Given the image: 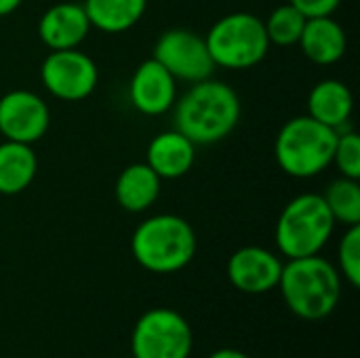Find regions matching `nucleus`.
Masks as SVG:
<instances>
[{
  "label": "nucleus",
  "instance_id": "23",
  "mask_svg": "<svg viewBox=\"0 0 360 358\" xmlns=\"http://www.w3.org/2000/svg\"><path fill=\"white\" fill-rule=\"evenodd\" d=\"M340 268L346 276V281L352 287L360 285V224L348 226V232L344 234L338 251Z\"/></svg>",
  "mask_w": 360,
  "mask_h": 358
},
{
  "label": "nucleus",
  "instance_id": "10",
  "mask_svg": "<svg viewBox=\"0 0 360 358\" xmlns=\"http://www.w3.org/2000/svg\"><path fill=\"white\" fill-rule=\"evenodd\" d=\"M51 122L46 103L32 91H8L0 97V133L11 141L34 143L44 137Z\"/></svg>",
  "mask_w": 360,
  "mask_h": 358
},
{
  "label": "nucleus",
  "instance_id": "21",
  "mask_svg": "<svg viewBox=\"0 0 360 358\" xmlns=\"http://www.w3.org/2000/svg\"><path fill=\"white\" fill-rule=\"evenodd\" d=\"M306 21H308V17L297 6H293L291 2L276 6L270 13L268 21H264L270 44H278V46L297 44Z\"/></svg>",
  "mask_w": 360,
  "mask_h": 358
},
{
  "label": "nucleus",
  "instance_id": "11",
  "mask_svg": "<svg viewBox=\"0 0 360 358\" xmlns=\"http://www.w3.org/2000/svg\"><path fill=\"white\" fill-rule=\"evenodd\" d=\"M283 272L281 260L262 247H243L228 262V279L243 293H268L278 287Z\"/></svg>",
  "mask_w": 360,
  "mask_h": 358
},
{
  "label": "nucleus",
  "instance_id": "5",
  "mask_svg": "<svg viewBox=\"0 0 360 358\" xmlns=\"http://www.w3.org/2000/svg\"><path fill=\"white\" fill-rule=\"evenodd\" d=\"M333 228L335 219L323 194H300L287 203L276 222V245L289 260L319 255Z\"/></svg>",
  "mask_w": 360,
  "mask_h": 358
},
{
  "label": "nucleus",
  "instance_id": "16",
  "mask_svg": "<svg viewBox=\"0 0 360 358\" xmlns=\"http://www.w3.org/2000/svg\"><path fill=\"white\" fill-rule=\"evenodd\" d=\"M352 106L354 99L350 89L333 78L321 80L308 95V116L331 129H340L350 118Z\"/></svg>",
  "mask_w": 360,
  "mask_h": 358
},
{
  "label": "nucleus",
  "instance_id": "15",
  "mask_svg": "<svg viewBox=\"0 0 360 358\" xmlns=\"http://www.w3.org/2000/svg\"><path fill=\"white\" fill-rule=\"evenodd\" d=\"M194 143L175 131L156 135L148 146V165L160 179L184 177L194 165Z\"/></svg>",
  "mask_w": 360,
  "mask_h": 358
},
{
  "label": "nucleus",
  "instance_id": "25",
  "mask_svg": "<svg viewBox=\"0 0 360 358\" xmlns=\"http://www.w3.org/2000/svg\"><path fill=\"white\" fill-rule=\"evenodd\" d=\"M209 358H249L245 352L240 350H234V348H224V350H217L213 352Z\"/></svg>",
  "mask_w": 360,
  "mask_h": 358
},
{
  "label": "nucleus",
  "instance_id": "1",
  "mask_svg": "<svg viewBox=\"0 0 360 358\" xmlns=\"http://www.w3.org/2000/svg\"><path fill=\"white\" fill-rule=\"evenodd\" d=\"M240 118V99L236 91L219 80H200L177 101L175 129L194 146H207L226 139Z\"/></svg>",
  "mask_w": 360,
  "mask_h": 358
},
{
  "label": "nucleus",
  "instance_id": "7",
  "mask_svg": "<svg viewBox=\"0 0 360 358\" xmlns=\"http://www.w3.org/2000/svg\"><path fill=\"white\" fill-rule=\"evenodd\" d=\"M192 344L188 321L169 308H154L141 314L131 335L135 358H188Z\"/></svg>",
  "mask_w": 360,
  "mask_h": 358
},
{
  "label": "nucleus",
  "instance_id": "20",
  "mask_svg": "<svg viewBox=\"0 0 360 358\" xmlns=\"http://www.w3.org/2000/svg\"><path fill=\"white\" fill-rule=\"evenodd\" d=\"M335 224L344 226H359L360 224V186L359 179L340 177L329 184L323 194Z\"/></svg>",
  "mask_w": 360,
  "mask_h": 358
},
{
  "label": "nucleus",
  "instance_id": "6",
  "mask_svg": "<svg viewBox=\"0 0 360 358\" xmlns=\"http://www.w3.org/2000/svg\"><path fill=\"white\" fill-rule=\"evenodd\" d=\"M205 40L215 65L228 70L253 68L270 49L264 21L251 13H232L221 17L213 23Z\"/></svg>",
  "mask_w": 360,
  "mask_h": 358
},
{
  "label": "nucleus",
  "instance_id": "13",
  "mask_svg": "<svg viewBox=\"0 0 360 358\" xmlns=\"http://www.w3.org/2000/svg\"><path fill=\"white\" fill-rule=\"evenodd\" d=\"M91 21L82 4L59 2L51 6L38 23V36L51 51L76 49L89 34Z\"/></svg>",
  "mask_w": 360,
  "mask_h": 358
},
{
  "label": "nucleus",
  "instance_id": "8",
  "mask_svg": "<svg viewBox=\"0 0 360 358\" xmlns=\"http://www.w3.org/2000/svg\"><path fill=\"white\" fill-rule=\"evenodd\" d=\"M154 59L175 80H186L192 84L211 78L215 70L207 40L190 30L165 32L154 44Z\"/></svg>",
  "mask_w": 360,
  "mask_h": 358
},
{
  "label": "nucleus",
  "instance_id": "17",
  "mask_svg": "<svg viewBox=\"0 0 360 358\" xmlns=\"http://www.w3.org/2000/svg\"><path fill=\"white\" fill-rule=\"evenodd\" d=\"M160 194V177L148 162L127 167L116 181V200L131 213H141L154 205Z\"/></svg>",
  "mask_w": 360,
  "mask_h": 358
},
{
  "label": "nucleus",
  "instance_id": "4",
  "mask_svg": "<svg viewBox=\"0 0 360 358\" xmlns=\"http://www.w3.org/2000/svg\"><path fill=\"white\" fill-rule=\"evenodd\" d=\"M335 141L338 129H331L312 116H297L281 129L274 143V156L287 175L306 179L323 173L331 165Z\"/></svg>",
  "mask_w": 360,
  "mask_h": 358
},
{
  "label": "nucleus",
  "instance_id": "2",
  "mask_svg": "<svg viewBox=\"0 0 360 358\" xmlns=\"http://www.w3.org/2000/svg\"><path fill=\"white\" fill-rule=\"evenodd\" d=\"M278 287L289 310L304 321L327 319L338 308L342 295L338 268L321 255L289 260L283 266Z\"/></svg>",
  "mask_w": 360,
  "mask_h": 358
},
{
  "label": "nucleus",
  "instance_id": "26",
  "mask_svg": "<svg viewBox=\"0 0 360 358\" xmlns=\"http://www.w3.org/2000/svg\"><path fill=\"white\" fill-rule=\"evenodd\" d=\"M21 2H23V0H0V17L11 15L15 8H19Z\"/></svg>",
  "mask_w": 360,
  "mask_h": 358
},
{
  "label": "nucleus",
  "instance_id": "19",
  "mask_svg": "<svg viewBox=\"0 0 360 358\" xmlns=\"http://www.w3.org/2000/svg\"><path fill=\"white\" fill-rule=\"evenodd\" d=\"M84 13L101 32L118 34L131 30L146 13L148 0H84Z\"/></svg>",
  "mask_w": 360,
  "mask_h": 358
},
{
  "label": "nucleus",
  "instance_id": "18",
  "mask_svg": "<svg viewBox=\"0 0 360 358\" xmlns=\"http://www.w3.org/2000/svg\"><path fill=\"white\" fill-rule=\"evenodd\" d=\"M38 158L30 143L6 139L0 143V194L15 196L36 177Z\"/></svg>",
  "mask_w": 360,
  "mask_h": 358
},
{
  "label": "nucleus",
  "instance_id": "3",
  "mask_svg": "<svg viewBox=\"0 0 360 358\" xmlns=\"http://www.w3.org/2000/svg\"><path fill=\"white\" fill-rule=\"evenodd\" d=\"M131 251L141 268L156 274H171L194 260L196 234L177 215H154L137 226Z\"/></svg>",
  "mask_w": 360,
  "mask_h": 358
},
{
  "label": "nucleus",
  "instance_id": "14",
  "mask_svg": "<svg viewBox=\"0 0 360 358\" xmlns=\"http://www.w3.org/2000/svg\"><path fill=\"white\" fill-rule=\"evenodd\" d=\"M297 44L310 61L319 65H331L344 57L348 38L344 27L335 19H331V15H325L308 17Z\"/></svg>",
  "mask_w": 360,
  "mask_h": 358
},
{
  "label": "nucleus",
  "instance_id": "22",
  "mask_svg": "<svg viewBox=\"0 0 360 358\" xmlns=\"http://www.w3.org/2000/svg\"><path fill=\"white\" fill-rule=\"evenodd\" d=\"M344 177L360 179V137L354 131L338 133L333 160Z\"/></svg>",
  "mask_w": 360,
  "mask_h": 358
},
{
  "label": "nucleus",
  "instance_id": "12",
  "mask_svg": "<svg viewBox=\"0 0 360 358\" xmlns=\"http://www.w3.org/2000/svg\"><path fill=\"white\" fill-rule=\"evenodd\" d=\"M129 95L137 112L146 116H160L175 103V78L152 57L135 70Z\"/></svg>",
  "mask_w": 360,
  "mask_h": 358
},
{
  "label": "nucleus",
  "instance_id": "9",
  "mask_svg": "<svg viewBox=\"0 0 360 358\" xmlns=\"http://www.w3.org/2000/svg\"><path fill=\"white\" fill-rule=\"evenodd\" d=\"M40 80L44 89L63 101L86 99L99 80L95 61L78 49L53 51L40 68Z\"/></svg>",
  "mask_w": 360,
  "mask_h": 358
},
{
  "label": "nucleus",
  "instance_id": "24",
  "mask_svg": "<svg viewBox=\"0 0 360 358\" xmlns=\"http://www.w3.org/2000/svg\"><path fill=\"white\" fill-rule=\"evenodd\" d=\"M293 6H297L306 17H325L331 15L342 0H289Z\"/></svg>",
  "mask_w": 360,
  "mask_h": 358
}]
</instances>
